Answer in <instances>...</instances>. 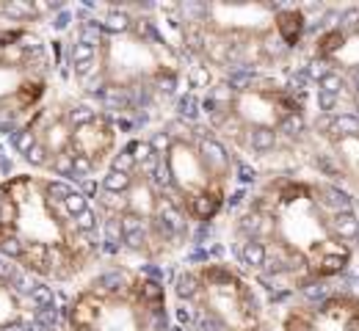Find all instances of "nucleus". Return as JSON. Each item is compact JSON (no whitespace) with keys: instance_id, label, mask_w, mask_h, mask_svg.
<instances>
[{"instance_id":"obj_1","label":"nucleus","mask_w":359,"mask_h":331,"mask_svg":"<svg viewBox=\"0 0 359 331\" xmlns=\"http://www.w3.org/2000/svg\"><path fill=\"white\" fill-rule=\"evenodd\" d=\"M224 254L274 298L334 282L359 254V205L310 169L257 177L213 221Z\"/></svg>"},{"instance_id":"obj_2","label":"nucleus","mask_w":359,"mask_h":331,"mask_svg":"<svg viewBox=\"0 0 359 331\" xmlns=\"http://www.w3.org/2000/svg\"><path fill=\"white\" fill-rule=\"evenodd\" d=\"M188 69L161 6H75L58 33V78L111 113L125 135L169 119Z\"/></svg>"},{"instance_id":"obj_3","label":"nucleus","mask_w":359,"mask_h":331,"mask_svg":"<svg viewBox=\"0 0 359 331\" xmlns=\"http://www.w3.org/2000/svg\"><path fill=\"white\" fill-rule=\"evenodd\" d=\"M0 257L56 290H72L105 262L89 193L36 171L0 180Z\"/></svg>"},{"instance_id":"obj_4","label":"nucleus","mask_w":359,"mask_h":331,"mask_svg":"<svg viewBox=\"0 0 359 331\" xmlns=\"http://www.w3.org/2000/svg\"><path fill=\"white\" fill-rule=\"evenodd\" d=\"M188 83L199 91V119L235 155L240 171L257 180L307 169L312 99L296 69L232 78L188 75Z\"/></svg>"},{"instance_id":"obj_5","label":"nucleus","mask_w":359,"mask_h":331,"mask_svg":"<svg viewBox=\"0 0 359 331\" xmlns=\"http://www.w3.org/2000/svg\"><path fill=\"white\" fill-rule=\"evenodd\" d=\"M188 75L232 78L296 69L310 6L293 3H177L161 6Z\"/></svg>"},{"instance_id":"obj_6","label":"nucleus","mask_w":359,"mask_h":331,"mask_svg":"<svg viewBox=\"0 0 359 331\" xmlns=\"http://www.w3.org/2000/svg\"><path fill=\"white\" fill-rule=\"evenodd\" d=\"M86 193L102 229L105 260L155 271L188 251L196 226L161 182L144 133L127 135L105 174Z\"/></svg>"},{"instance_id":"obj_7","label":"nucleus","mask_w":359,"mask_h":331,"mask_svg":"<svg viewBox=\"0 0 359 331\" xmlns=\"http://www.w3.org/2000/svg\"><path fill=\"white\" fill-rule=\"evenodd\" d=\"M125 138L111 113L58 78L31 119L3 138V147L11 149L8 160H17L25 171L56 177L86 190L105 174Z\"/></svg>"},{"instance_id":"obj_8","label":"nucleus","mask_w":359,"mask_h":331,"mask_svg":"<svg viewBox=\"0 0 359 331\" xmlns=\"http://www.w3.org/2000/svg\"><path fill=\"white\" fill-rule=\"evenodd\" d=\"M158 177L194 226H207L229 205L238 160L196 113H171L147 130Z\"/></svg>"},{"instance_id":"obj_9","label":"nucleus","mask_w":359,"mask_h":331,"mask_svg":"<svg viewBox=\"0 0 359 331\" xmlns=\"http://www.w3.org/2000/svg\"><path fill=\"white\" fill-rule=\"evenodd\" d=\"M61 3H0V138L17 133L58 80Z\"/></svg>"},{"instance_id":"obj_10","label":"nucleus","mask_w":359,"mask_h":331,"mask_svg":"<svg viewBox=\"0 0 359 331\" xmlns=\"http://www.w3.org/2000/svg\"><path fill=\"white\" fill-rule=\"evenodd\" d=\"M64 331H169V293L152 268L105 260L64 293Z\"/></svg>"},{"instance_id":"obj_11","label":"nucleus","mask_w":359,"mask_h":331,"mask_svg":"<svg viewBox=\"0 0 359 331\" xmlns=\"http://www.w3.org/2000/svg\"><path fill=\"white\" fill-rule=\"evenodd\" d=\"M171 298L183 331H265L262 290L221 254H202L180 265Z\"/></svg>"},{"instance_id":"obj_12","label":"nucleus","mask_w":359,"mask_h":331,"mask_svg":"<svg viewBox=\"0 0 359 331\" xmlns=\"http://www.w3.org/2000/svg\"><path fill=\"white\" fill-rule=\"evenodd\" d=\"M310 8L315 17L296 53V72L310 89L312 111L359 108V3Z\"/></svg>"},{"instance_id":"obj_13","label":"nucleus","mask_w":359,"mask_h":331,"mask_svg":"<svg viewBox=\"0 0 359 331\" xmlns=\"http://www.w3.org/2000/svg\"><path fill=\"white\" fill-rule=\"evenodd\" d=\"M304 163L359 205V108L312 111Z\"/></svg>"},{"instance_id":"obj_14","label":"nucleus","mask_w":359,"mask_h":331,"mask_svg":"<svg viewBox=\"0 0 359 331\" xmlns=\"http://www.w3.org/2000/svg\"><path fill=\"white\" fill-rule=\"evenodd\" d=\"M61 293L0 257V331H58Z\"/></svg>"},{"instance_id":"obj_15","label":"nucleus","mask_w":359,"mask_h":331,"mask_svg":"<svg viewBox=\"0 0 359 331\" xmlns=\"http://www.w3.org/2000/svg\"><path fill=\"white\" fill-rule=\"evenodd\" d=\"M282 309V331H359V282L315 284Z\"/></svg>"},{"instance_id":"obj_16","label":"nucleus","mask_w":359,"mask_h":331,"mask_svg":"<svg viewBox=\"0 0 359 331\" xmlns=\"http://www.w3.org/2000/svg\"><path fill=\"white\" fill-rule=\"evenodd\" d=\"M3 152H6V149H3V141H0V180L11 174V160H8V155H3Z\"/></svg>"},{"instance_id":"obj_17","label":"nucleus","mask_w":359,"mask_h":331,"mask_svg":"<svg viewBox=\"0 0 359 331\" xmlns=\"http://www.w3.org/2000/svg\"><path fill=\"white\" fill-rule=\"evenodd\" d=\"M357 257H359V254H357Z\"/></svg>"}]
</instances>
